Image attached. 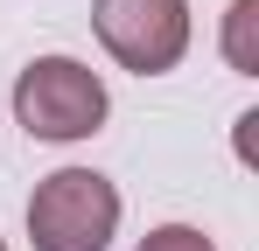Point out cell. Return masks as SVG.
<instances>
[{"label":"cell","mask_w":259,"mask_h":251,"mask_svg":"<svg viewBox=\"0 0 259 251\" xmlns=\"http://www.w3.org/2000/svg\"><path fill=\"white\" fill-rule=\"evenodd\" d=\"M112 112L105 98V77L77 63V56H35L21 77H14V119L28 140H49V147H70V140H91Z\"/></svg>","instance_id":"obj_1"},{"label":"cell","mask_w":259,"mask_h":251,"mask_svg":"<svg viewBox=\"0 0 259 251\" xmlns=\"http://www.w3.org/2000/svg\"><path fill=\"white\" fill-rule=\"evenodd\" d=\"M119 230V189L98 167H56L28 196V237L35 251H105Z\"/></svg>","instance_id":"obj_2"},{"label":"cell","mask_w":259,"mask_h":251,"mask_svg":"<svg viewBox=\"0 0 259 251\" xmlns=\"http://www.w3.org/2000/svg\"><path fill=\"white\" fill-rule=\"evenodd\" d=\"M91 28L112 63L161 77L189 56V0H91Z\"/></svg>","instance_id":"obj_3"},{"label":"cell","mask_w":259,"mask_h":251,"mask_svg":"<svg viewBox=\"0 0 259 251\" xmlns=\"http://www.w3.org/2000/svg\"><path fill=\"white\" fill-rule=\"evenodd\" d=\"M224 56L238 77H259V0H231L224 14Z\"/></svg>","instance_id":"obj_4"},{"label":"cell","mask_w":259,"mask_h":251,"mask_svg":"<svg viewBox=\"0 0 259 251\" xmlns=\"http://www.w3.org/2000/svg\"><path fill=\"white\" fill-rule=\"evenodd\" d=\"M133 251H217V244L196 230V223H161V230H147Z\"/></svg>","instance_id":"obj_5"},{"label":"cell","mask_w":259,"mask_h":251,"mask_svg":"<svg viewBox=\"0 0 259 251\" xmlns=\"http://www.w3.org/2000/svg\"><path fill=\"white\" fill-rule=\"evenodd\" d=\"M0 251H7V244H0Z\"/></svg>","instance_id":"obj_6"}]
</instances>
